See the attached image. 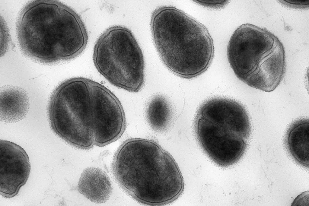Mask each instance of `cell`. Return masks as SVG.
<instances>
[{
    "instance_id": "1",
    "label": "cell",
    "mask_w": 309,
    "mask_h": 206,
    "mask_svg": "<svg viewBox=\"0 0 309 206\" xmlns=\"http://www.w3.org/2000/svg\"><path fill=\"white\" fill-rule=\"evenodd\" d=\"M119 101L102 85L83 78L67 80L53 93L48 116L53 132L69 144L88 150L118 114Z\"/></svg>"
},
{
    "instance_id": "2",
    "label": "cell",
    "mask_w": 309,
    "mask_h": 206,
    "mask_svg": "<svg viewBox=\"0 0 309 206\" xmlns=\"http://www.w3.org/2000/svg\"><path fill=\"white\" fill-rule=\"evenodd\" d=\"M17 27L22 52L42 63L53 64L73 59L82 52L88 42L80 16L58 1L29 2L20 13Z\"/></svg>"
},
{
    "instance_id": "3",
    "label": "cell",
    "mask_w": 309,
    "mask_h": 206,
    "mask_svg": "<svg viewBox=\"0 0 309 206\" xmlns=\"http://www.w3.org/2000/svg\"><path fill=\"white\" fill-rule=\"evenodd\" d=\"M112 169L122 189L144 204L170 203L184 189L183 178L174 158L151 140L132 138L125 141L115 154Z\"/></svg>"
},
{
    "instance_id": "4",
    "label": "cell",
    "mask_w": 309,
    "mask_h": 206,
    "mask_svg": "<svg viewBox=\"0 0 309 206\" xmlns=\"http://www.w3.org/2000/svg\"><path fill=\"white\" fill-rule=\"evenodd\" d=\"M151 24L156 47L170 71L189 79L208 69L214 56V44L201 23L175 7L164 6L154 12Z\"/></svg>"
},
{
    "instance_id": "5",
    "label": "cell",
    "mask_w": 309,
    "mask_h": 206,
    "mask_svg": "<svg viewBox=\"0 0 309 206\" xmlns=\"http://www.w3.org/2000/svg\"><path fill=\"white\" fill-rule=\"evenodd\" d=\"M227 55L236 77L253 88L270 92L283 78L286 69L284 47L266 29L250 24L239 26L229 41Z\"/></svg>"
},
{
    "instance_id": "6",
    "label": "cell",
    "mask_w": 309,
    "mask_h": 206,
    "mask_svg": "<svg viewBox=\"0 0 309 206\" xmlns=\"http://www.w3.org/2000/svg\"><path fill=\"white\" fill-rule=\"evenodd\" d=\"M195 127L204 151L215 163L225 167L236 163L243 156L251 130L244 107L235 100L222 97L210 99L200 106Z\"/></svg>"
},
{
    "instance_id": "7",
    "label": "cell",
    "mask_w": 309,
    "mask_h": 206,
    "mask_svg": "<svg viewBox=\"0 0 309 206\" xmlns=\"http://www.w3.org/2000/svg\"><path fill=\"white\" fill-rule=\"evenodd\" d=\"M93 61L98 72L114 86L132 92L142 88L145 61L142 51L127 28L114 26L106 30L95 46Z\"/></svg>"
},
{
    "instance_id": "8",
    "label": "cell",
    "mask_w": 309,
    "mask_h": 206,
    "mask_svg": "<svg viewBox=\"0 0 309 206\" xmlns=\"http://www.w3.org/2000/svg\"><path fill=\"white\" fill-rule=\"evenodd\" d=\"M30 170L28 156L23 148L14 142L0 140L1 195L6 198L17 195L26 183Z\"/></svg>"
},
{
    "instance_id": "9",
    "label": "cell",
    "mask_w": 309,
    "mask_h": 206,
    "mask_svg": "<svg viewBox=\"0 0 309 206\" xmlns=\"http://www.w3.org/2000/svg\"><path fill=\"white\" fill-rule=\"evenodd\" d=\"M0 120L6 123H15L23 119L29 107V97L20 87L7 85L1 88Z\"/></svg>"
},
{
    "instance_id": "10",
    "label": "cell",
    "mask_w": 309,
    "mask_h": 206,
    "mask_svg": "<svg viewBox=\"0 0 309 206\" xmlns=\"http://www.w3.org/2000/svg\"><path fill=\"white\" fill-rule=\"evenodd\" d=\"M78 191L91 201L97 203L106 201L112 191L109 177L102 170L90 167L85 169L78 182Z\"/></svg>"
},
{
    "instance_id": "11",
    "label": "cell",
    "mask_w": 309,
    "mask_h": 206,
    "mask_svg": "<svg viewBox=\"0 0 309 206\" xmlns=\"http://www.w3.org/2000/svg\"><path fill=\"white\" fill-rule=\"evenodd\" d=\"M309 120L298 119L291 123L286 131L284 139L285 147L298 163L309 168Z\"/></svg>"
},
{
    "instance_id": "12",
    "label": "cell",
    "mask_w": 309,
    "mask_h": 206,
    "mask_svg": "<svg viewBox=\"0 0 309 206\" xmlns=\"http://www.w3.org/2000/svg\"><path fill=\"white\" fill-rule=\"evenodd\" d=\"M148 124L155 131L162 132L169 128L172 112L169 102L164 96L158 95L153 97L148 103L146 111Z\"/></svg>"
},
{
    "instance_id": "13",
    "label": "cell",
    "mask_w": 309,
    "mask_h": 206,
    "mask_svg": "<svg viewBox=\"0 0 309 206\" xmlns=\"http://www.w3.org/2000/svg\"><path fill=\"white\" fill-rule=\"evenodd\" d=\"M195 3L202 6L213 9H221L229 2V0H194Z\"/></svg>"
},
{
    "instance_id": "14",
    "label": "cell",
    "mask_w": 309,
    "mask_h": 206,
    "mask_svg": "<svg viewBox=\"0 0 309 206\" xmlns=\"http://www.w3.org/2000/svg\"><path fill=\"white\" fill-rule=\"evenodd\" d=\"M282 5L287 7L297 9H306L309 7V0H280Z\"/></svg>"
}]
</instances>
